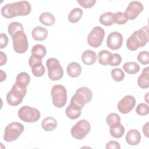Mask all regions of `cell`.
Instances as JSON below:
<instances>
[{"label":"cell","mask_w":149,"mask_h":149,"mask_svg":"<svg viewBox=\"0 0 149 149\" xmlns=\"http://www.w3.org/2000/svg\"><path fill=\"white\" fill-rule=\"evenodd\" d=\"M48 30L41 26H36L31 31L33 38L38 41L45 40L48 36Z\"/></svg>","instance_id":"e0dca14e"},{"label":"cell","mask_w":149,"mask_h":149,"mask_svg":"<svg viewBox=\"0 0 149 149\" xmlns=\"http://www.w3.org/2000/svg\"><path fill=\"white\" fill-rule=\"evenodd\" d=\"M23 132L24 126L22 123L16 122H12L6 126L3 139L6 142L15 141Z\"/></svg>","instance_id":"277c9868"},{"label":"cell","mask_w":149,"mask_h":149,"mask_svg":"<svg viewBox=\"0 0 149 149\" xmlns=\"http://www.w3.org/2000/svg\"><path fill=\"white\" fill-rule=\"evenodd\" d=\"M136 112L140 116L147 115L149 113V107L145 103H140L136 107Z\"/></svg>","instance_id":"8d00e7d4"},{"label":"cell","mask_w":149,"mask_h":149,"mask_svg":"<svg viewBox=\"0 0 149 149\" xmlns=\"http://www.w3.org/2000/svg\"><path fill=\"white\" fill-rule=\"evenodd\" d=\"M39 20L42 24L47 26H51L54 24L55 22V18L51 13L45 12L40 15Z\"/></svg>","instance_id":"603a6c76"},{"label":"cell","mask_w":149,"mask_h":149,"mask_svg":"<svg viewBox=\"0 0 149 149\" xmlns=\"http://www.w3.org/2000/svg\"><path fill=\"white\" fill-rule=\"evenodd\" d=\"M57 126L56 120L52 117H47L43 119L41 123V127L46 132L54 130Z\"/></svg>","instance_id":"7402d4cb"},{"label":"cell","mask_w":149,"mask_h":149,"mask_svg":"<svg viewBox=\"0 0 149 149\" xmlns=\"http://www.w3.org/2000/svg\"><path fill=\"white\" fill-rule=\"evenodd\" d=\"M123 44V36L121 33L118 31L111 33L107 39V45L112 50L119 49Z\"/></svg>","instance_id":"4fadbf2b"},{"label":"cell","mask_w":149,"mask_h":149,"mask_svg":"<svg viewBox=\"0 0 149 149\" xmlns=\"http://www.w3.org/2000/svg\"><path fill=\"white\" fill-rule=\"evenodd\" d=\"M138 61L142 65L149 63V53L147 51H143L139 53L137 55Z\"/></svg>","instance_id":"74e56055"},{"label":"cell","mask_w":149,"mask_h":149,"mask_svg":"<svg viewBox=\"0 0 149 149\" xmlns=\"http://www.w3.org/2000/svg\"><path fill=\"white\" fill-rule=\"evenodd\" d=\"M65 113L68 118L76 119L81 115V109L73 104H70L66 109Z\"/></svg>","instance_id":"d6986e66"},{"label":"cell","mask_w":149,"mask_h":149,"mask_svg":"<svg viewBox=\"0 0 149 149\" xmlns=\"http://www.w3.org/2000/svg\"><path fill=\"white\" fill-rule=\"evenodd\" d=\"M68 74L71 77H77L81 73V66L79 63L76 62L70 63L67 66Z\"/></svg>","instance_id":"44dd1931"},{"label":"cell","mask_w":149,"mask_h":149,"mask_svg":"<svg viewBox=\"0 0 149 149\" xmlns=\"http://www.w3.org/2000/svg\"><path fill=\"white\" fill-rule=\"evenodd\" d=\"M97 60V55L92 50H86L82 53L81 61L86 65H91L95 62Z\"/></svg>","instance_id":"ffe728a7"},{"label":"cell","mask_w":149,"mask_h":149,"mask_svg":"<svg viewBox=\"0 0 149 149\" xmlns=\"http://www.w3.org/2000/svg\"><path fill=\"white\" fill-rule=\"evenodd\" d=\"M77 2L84 8H90L96 3V0H77Z\"/></svg>","instance_id":"ab89813d"},{"label":"cell","mask_w":149,"mask_h":149,"mask_svg":"<svg viewBox=\"0 0 149 149\" xmlns=\"http://www.w3.org/2000/svg\"><path fill=\"white\" fill-rule=\"evenodd\" d=\"M111 74L113 79L116 81H121L124 79L125 73L120 68H114L111 71Z\"/></svg>","instance_id":"d6a6232c"},{"label":"cell","mask_w":149,"mask_h":149,"mask_svg":"<svg viewBox=\"0 0 149 149\" xmlns=\"http://www.w3.org/2000/svg\"><path fill=\"white\" fill-rule=\"evenodd\" d=\"M122 62L121 56L117 53L112 54L109 62V65L111 66H116L120 65Z\"/></svg>","instance_id":"f35d334b"},{"label":"cell","mask_w":149,"mask_h":149,"mask_svg":"<svg viewBox=\"0 0 149 149\" xmlns=\"http://www.w3.org/2000/svg\"><path fill=\"white\" fill-rule=\"evenodd\" d=\"M51 95L53 105L58 108L64 107L67 102V91L63 85H54L51 89Z\"/></svg>","instance_id":"3957f363"},{"label":"cell","mask_w":149,"mask_h":149,"mask_svg":"<svg viewBox=\"0 0 149 149\" xmlns=\"http://www.w3.org/2000/svg\"><path fill=\"white\" fill-rule=\"evenodd\" d=\"M113 22L118 24H125L127 22V19L124 12H118L113 13Z\"/></svg>","instance_id":"d590c367"},{"label":"cell","mask_w":149,"mask_h":149,"mask_svg":"<svg viewBox=\"0 0 149 149\" xmlns=\"http://www.w3.org/2000/svg\"><path fill=\"white\" fill-rule=\"evenodd\" d=\"M7 62V56L6 54L2 51H0V66H3Z\"/></svg>","instance_id":"7bdbcfd3"},{"label":"cell","mask_w":149,"mask_h":149,"mask_svg":"<svg viewBox=\"0 0 149 149\" xmlns=\"http://www.w3.org/2000/svg\"><path fill=\"white\" fill-rule=\"evenodd\" d=\"M125 139L128 144L130 146H136L140 142L141 135L137 130L131 129L127 132Z\"/></svg>","instance_id":"9a60e30c"},{"label":"cell","mask_w":149,"mask_h":149,"mask_svg":"<svg viewBox=\"0 0 149 149\" xmlns=\"http://www.w3.org/2000/svg\"><path fill=\"white\" fill-rule=\"evenodd\" d=\"M13 41V48L19 54H23L27 51L29 47L27 37L24 30H19L11 36Z\"/></svg>","instance_id":"5b68a950"},{"label":"cell","mask_w":149,"mask_h":149,"mask_svg":"<svg viewBox=\"0 0 149 149\" xmlns=\"http://www.w3.org/2000/svg\"><path fill=\"white\" fill-rule=\"evenodd\" d=\"M30 3L26 1L16 2V11L17 16H27L31 12Z\"/></svg>","instance_id":"2e32d148"},{"label":"cell","mask_w":149,"mask_h":149,"mask_svg":"<svg viewBox=\"0 0 149 149\" xmlns=\"http://www.w3.org/2000/svg\"><path fill=\"white\" fill-rule=\"evenodd\" d=\"M149 68L146 67L143 69L141 74L137 79V84L140 88L146 89L149 87Z\"/></svg>","instance_id":"ac0fdd59"},{"label":"cell","mask_w":149,"mask_h":149,"mask_svg":"<svg viewBox=\"0 0 149 149\" xmlns=\"http://www.w3.org/2000/svg\"><path fill=\"white\" fill-rule=\"evenodd\" d=\"M148 41V27L146 26L135 31L126 40V47L130 51H136L144 47Z\"/></svg>","instance_id":"6da1fadb"},{"label":"cell","mask_w":149,"mask_h":149,"mask_svg":"<svg viewBox=\"0 0 149 149\" xmlns=\"http://www.w3.org/2000/svg\"><path fill=\"white\" fill-rule=\"evenodd\" d=\"M106 148H116V149H120V146L119 143L118 141H109L108 143H107Z\"/></svg>","instance_id":"b9f144b4"},{"label":"cell","mask_w":149,"mask_h":149,"mask_svg":"<svg viewBox=\"0 0 149 149\" xmlns=\"http://www.w3.org/2000/svg\"><path fill=\"white\" fill-rule=\"evenodd\" d=\"M136 99L130 95L125 96L120 100L117 105L118 111L123 114H126L130 112L135 107Z\"/></svg>","instance_id":"30bf717a"},{"label":"cell","mask_w":149,"mask_h":149,"mask_svg":"<svg viewBox=\"0 0 149 149\" xmlns=\"http://www.w3.org/2000/svg\"><path fill=\"white\" fill-rule=\"evenodd\" d=\"M99 22L101 24L105 26H109L112 25L114 23L113 13L111 12H108L102 14L100 16Z\"/></svg>","instance_id":"83f0119b"},{"label":"cell","mask_w":149,"mask_h":149,"mask_svg":"<svg viewBox=\"0 0 149 149\" xmlns=\"http://www.w3.org/2000/svg\"><path fill=\"white\" fill-rule=\"evenodd\" d=\"M111 135L115 139L122 137L125 133V127L122 124H119L113 127H111L109 129Z\"/></svg>","instance_id":"4dcf8cb0"},{"label":"cell","mask_w":149,"mask_h":149,"mask_svg":"<svg viewBox=\"0 0 149 149\" xmlns=\"http://www.w3.org/2000/svg\"><path fill=\"white\" fill-rule=\"evenodd\" d=\"M29 64L31 68L33 74L36 77H41L45 72V68L42 63V59L31 55L29 59Z\"/></svg>","instance_id":"7c38bea8"},{"label":"cell","mask_w":149,"mask_h":149,"mask_svg":"<svg viewBox=\"0 0 149 149\" xmlns=\"http://www.w3.org/2000/svg\"><path fill=\"white\" fill-rule=\"evenodd\" d=\"M31 52V55L42 59L46 55L47 49L44 45L38 44L32 47Z\"/></svg>","instance_id":"d4e9b609"},{"label":"cell","mask_w":149,"mask_h":149,"mask_svg":"<svg viewBox=\"0 0 149 149\" xmlns=\"http://www.w3.org/2000/svg\"><path fill=\"white\" fill-rule=\"evenodd\" d=\"M9 39L8 36L4 34L1 33L0 34V48L2 49L5 48L8 44Z\"/></svg>","instance_id":"60d3db41"},{"label":"cell","mask_w":149,"mask_h":149,"mask_svg":"<svg viewBox=\"0 0 149 149\" xmlns=\"http://www.w3.org/2000/svg\"><path fill=\"white\" fill-rule=\"evenodd\" d=\"M90 123L86 119H81L77 122L71 129V135L77 140L84 139L90 132Z\"/></svg>","instance_id":"ba28073f"},{"label":"cell","mask_w":149,"mask_h":149,"mask_svg":"<svg viewBox=\"0 0 149 149\" xmlns=\"http://www.w3.org/2000/svg\"><path fill=\"white\" fill-rule=\"evenodd\" d=\"M111 53L106 49H104L101 51L98 55V61L100 64L106 66L109 64L111 56Z\"/></svg>","instance_id":"f1b7e54d"},{"label":"cell","mask_w":149,"mask_h":149,"mask_svg":"<svg viewBox=\"0 0 149 149\" xmlns=\"http://www.w3.org/2000/svg\"><path fill=\"white\" fill-rule=\"evenodd\" d=\"M144 6L143 4L139 1H132L128 5L125 12H124L127 20H132L135 19L143 12Z\"/></svg>","instance_id":"8fae6325"},{"label":"cell","mask_w":149,"mask_h":149,"mask_svg":"<svg viewBox=\"0 0 149 149\" xmlns=\"http://www.w3.org/2000/svg\"><path fill=\"white\" fill-rule=\"evenodd\" d=\"M143 132L146 137H148V122H147L143 127Z\"/></svg>","instance_id":"ee69618b"},{"label":"cell","mask_w":149,"mask_h":149,"mask_svg":"<svg viewBox=\"0 0 149 149\" xmlns=\"http://www.w3.org/2000/svg\"><path fill=\"white\" fill-rule=\"evenodd\" d=\"M19 30H24L22 24L19 22H13L8 25V31L10 36Z\"/></svg>","instance_id":"e575fe53"},{"label":"cell","mask_w":149,"mask_h":149,"mask_svg":"<svg viewBox=\"0 0 149 149\" xmlns=\"http://www.w3.org/2000/svg\"><path fill=\"white\" fill-rule=\"evenodd\" d=\"M106 121L109 127L115 126L120 123V118L119 115L116 113H111L106 118Z\"/></svg>","instance_id":"1f68e13d"},{"label":"cell","mask_w":149,"mask_h":149,"mask_svg":"<svg viewBox=\"0 0 149 149\" xmlns=\"http://www.w3.org/2000/svg\"><path fill=\"white\" fill-rule=\"evenodd\" d=\"M76 92L81 94L86 100V103L90 102L93 98V93L91 90L87 87H82L78 88Z\"/></svg>","instance_id":"836d02e7"},{"label":"cell","mask_w":149,"mask_h":149,"mask_svg":"<svg viewBox=\"0 0 149 149\" xmlns=\"http://www.w3.org/2000/svg\"><path fill=\"white\" fill-rule=\"evenodd\" d=\"M104 36V30L100 26H95L87 36V43L91 47L97 48L101 45Z\"/></svg>","instance_id":"9c48e42d"},{"label":"cell","mask_w":149,"mask_h":149,"mask_svg":"<svg viewBox=\"0 0 149 149\" xmlns=\"http://www.w3.org/2000/svg\"><path fill=\"white\" fill-rule=\"evenodd\" d=\"M27 93L26 87L15 83L10 90L7 93L6 101L11 106H17L20 104Z\"/></svg>","instance_id":"7a4b0ae2"},{"label":"cell","mask_w":149,"mask_h":149,"mask_svg":"<svg viewBox=\"0 0 149 149\" xmlns=\"http://www.w3.org/2000/svg\"><path fill=\"white\" fill-rule=\"evenodd\" d=\"M70 104L82 109L87 103L85 97L81 94L76 92L70 100Z\"/></svg>","instance_id":"484cf974"},{"label":"cell","mask_w":149,"mask_h":149,"mask_svg":"<svg viewBox=\"0 0 149 149\" xmlns=\"http://www.w3.org/2000/svg\"><path fill=\"white\" fill-rule=\"evenodd\" d=\"M18 116L24 122L33 123L40 119L41 114L40 111L37 108L24 105L19 109Z\"/></svg>","instance_id":"52a82bcc"},{"label":"cell","mask_w":149,"mask_h":149,"mask_svg":"<svg viewBox=\"0 0 149 149\" xmlns=\"http://www.w3.org/2000/svg\"><path fill=\"white\" fill-rule=\"evenodd\" d=\"M1 13L2 16L6 19H11L17 16L16 11V2L6 4L2 8Z\"/></svg>","instance_id":"5bb4252c"},{"label":"cell","mask_w":149,"mask_h":149,"mask_svg":"<svg viewBox=\"0 0 149 149\" xmlns=\"http://www.w3.org/2000/svg\"><path fill=\"white\" fill-rule=\"evenodd\" d=\"M30 81V77L28 73L23 72L19 73L16 78V82L17 84L27 87Z\"/></svg>","instance_id":"f546056e"},{"label":"cell","mask_w":149,"mask_h":149,"mask_svg":"<svg viewBox=\"0 0 149 149\" xmlns=\"http://www.w3.org/2000/svg\"><path fill=\"white\" fill-rule=\"evenodd\" d=\"M123 69L126 73L133 74L139 72L140 67V65L135 62H127L123 64Z\"/></svg>","instance_id":"4316f807"},{"label":"cell","mask_w":149,"mask_h":149,"mask_svg":"<svg viewBox=\"0 0 149 149\" xmlns=\"http://www.w3.org/2000/svg\"><path fill=\"white\" fill-rule=\"evenodd\" d=\"M48 76L53 81L61 79L63 76V70L59 61L55 58H49L46 62Z\"/></svg>","instance_id":"8992f818"},{"label":"cell","mask_w":149,"mask_h":149,"mask_svg":"<svg viewBox=\"0 0 149 149\" xmlns=\"http://www.w3.org/2000/svg\"><path fill=\"white\" fill-rule=\"evenodd\" d=\"M83 10L79 8H73L69 13L68 20L72 23L78 22L83 16Z\"/></svg>","instance_id":"cb8c5ba5"}]
</instances>
